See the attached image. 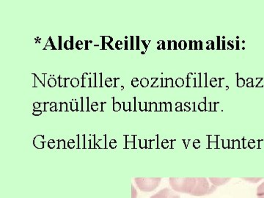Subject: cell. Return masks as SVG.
Instances as JSON below:
<instances>
[{
  "instance_id": "6da1fadb",
  "label": "cell",
  "mask_w": 264,
  "mask_h": 198,
  "mask_svg": "<svg viewBox=\"0 0 264 198\" xmlns=\"http://www.w3.org/2000/svg\"><path fill=\"white\" fill-rule=\"evenodd\" d=\"M170 185L176 192L191 194L196 186V178H170Z\"/></svg>"
},
{
  "instance_id": "7a4b0ae2",
  "label": "cell",
  "mask_w": 264,
  "mask_h": 198,
  "mask_svg": "<svg viewBox=\"0 0 264 198\" xmlns=\"http://www.w3.org/2000/svg\"><path fill=\"white\" fill-rule=\"evenodd\" d=\"M196 186L191 193L192 196H205L212 194L217 190V186L210 185L209 180L206 178H196Z\"/></svg>"
},
{
  "instance_id": "3957f363",
  "label": "cell",
  "mask_w": 264,
  "mask_h": 198,
  "mask_svg": "<svg viewBox=\"0 0 264 198\" xmlns=\"http://www.w3.org/2000/svg\"><path fill=\"white\" fill-rule=\"evenodd\" d=\"M139 190L144 192L154 191L160 184L161 178H136L134 179Z\"/></svg>"
},
{
  "instance_id": "277c9868",
  "label": "cell",
  "mask_w": 264,
  "mask_h": 198,
  "mask_svg": "<svg viewBox=\"0 0 264 198\" xmlns=\"http://www.w3.org/2000/svg\"><path fill=\"white\" fill-rule=\"evenodd\" d=\"M150 198H181V197L176 192L169 188H165L158 192Z\"/></svg>"
},
{
  "instance_id": "5b68a950",
  "label": "cell",
  "mask_w": 264,
  "mask_h": 198,
  "mask_svg": "<svg viewBox=\"0 0 264 198\" xmlns=\"http://www.w3.org/2000/svg\"><path fill=\"white\" fill-rule=\"evenodd\" d=\"M231 179L230 178H210L209 180L212 185L217 187L226 184L231 180Z\"/></svg>"
},
{
  "instance_id": "8992f818",
  "label": "cell",
  "mask_w": 264,
  "mask_h": 198,
  "mask_svg": "<svg viewBox=\"0 0 264 198\" xmlns=\"http://www.w3.org/2000/svg\"><path fill=\"white\" fill-rule=\"evenodd\" d=\"M258 198H264V182L257 188Z\"/></svg>"
},
{
  "instance_id": "52a82bcc",
  "label": "cell",
  "mask_w": 264,
  "mask_h": 198,
  "mask_svg": "<svg viewBox=\"0 0 264 198\" xmlns=\"http://www.w3.org/2000/svg\"><path fill=\"white\" fill-rule=\"evenodd\" d=\"M48 84L50 88L55 87L56 84H57V81L54 78H50L48 81Z\"/></svg>"
},
{
  "instance_id": "ba28073f",
  "label": "cell",
  "mask_w": 264,
  "mask_h": 198,
  "mask_svg": "<svg viewBox=\"0 0 264 198\" xmlns=\"http://www.w3.org/2000/svg\"><path fill=\"white\" fill-rule=\"evenodd\" d=\"M64 48L67 50H72L71 40H65V43H64Z\"/></svg>"
},
{
  "instance_id": "9c48e42d",
  "label": "cell",
  "mask_w": 264,
  "mask_h": 198,
  "mask_svg": "<svg viewBox=\"0 0 264 198\" xmlns=\"http://www.w3.org/2000/svg\"><path fill=\"white\" fill-rule=\"evenodd\" d=\"M245 80L243 78H237V86L239 88H242L245 86Z\"/></svg>"
},
{
  "instance_id": "30bf717a",
  "label": "cell",
  "mask_w": 264,
  "mask_h": 198,
  "mask_svg": "<svg viewBox=\"0 0 264 198\" xmlns=\"http://www.w3.org/2000/svg\"><path fill=\"white\" fill-rule=\"evenodd\" d=\"M179 46L181 50H186V48H187V43L185 40H181V42H179Z\"/></svg>"
},
{
  "instance_id": "8fae6325",
  "label": "cell",
  "mask_w": 264,
  "mask_h": 198,
  "mask_svg": "<svg viewBox=\"0 0 264 198\" xmlns=\"http://www.w3.org/2000/svg\"><path fill=\"white\" fill-rule=\"evenodd\" d=\"M113 103L114 111H119V110H120V108H121V105H120L119 102H115V98H113Z\"/></svg>"
},
{
  "instance_id": "7c38bea8",
  "label": "cell",
  "mask_w": 264,
  "mask_h": 198,
  "mask_svg": "<svg viewBox=\"0 0 264 198\" xmlns=\"http://www.w3.org/2000/svg\"><path fill=\"white\" fill-rule=\"evenodd\" d=\"M79 81L78 78H73L72 80H71V86H72L73 88L77 87V86H79Z\"/></svg>"
},
{
  "instance_id": "4fadbf2b",
  "label": "cell",
  "mask_w": 264,
  "mask_h": 198,
  "mask_svg": "<svg viewBox=\"0 0 264 198\" xmlns=\"http://www.w3.org/2000/svg\"><path fill=\"white\" fill-rule=\"evenodd\" d=\"M148 84H149V81H148V80L147 78H142L141 81H140V84H141V86L143 88L147 87V86H148Z\"/></svg>"
},
{
  "instance_id": "5bb4252c",
  "label": "cell",
  "mask_w": 264,
  "mask_h": 198,
  "mask_svg": "<svg viewBox=\"0 0 264 198\" xmlns=\"http://www.w3.org/2000/svg\"><path fill=\"white\" fill-rule=\"evenodd\" d=\"M184 80L182 78H178L176 81V84L177 87H182L184 86Z\"/></svg>"
},
{
  "instance_id": "9a60e30c",
  "label": "cell",
  "mask_w": 264,
  "mask_h": 198,
  "mask_svg": "<svg viewBox=\"0 0 264 198\" xmlns=\"http://www.w3.org/2000/svg\"><path fill=\"white\" fill-rule=\"evenodd\" d=\"M76 48L79 50H82V48H84L83 42H82V40H78L76 43Z\"/></svg>"
},
{
  "instance_id": "2e32d148",
  "label": "cell",
  "mask_w": 264,
  "mask_h": 198,
  "mask_svg": "<svg viewBox=\"0 0 264 198\" xmlns=\"http://www.w3.org/2000/svg\"><path fill=\"white\" fill-rule=\"evenodd\" d=\"M244 180H246V182H251V183H258V182H260L261 180H262V178H243Z\"/></svg>"
},
{
  "instance_id": "e0dca14e",
  "label": "cell",
  "mask_w": 264,
  "mask_h": 198,
  "mask_svg": "<svg viewBox=\"0 0 264 198\" xmlns=\"http://www.w3.org/2000/svg\"><path fill=\"white\" fill-rule=\"evenodd\" d=\"M123 42H122L121 40H118V42H116V44H115V48H116L117 50H121V48H123Z\"/></svg>"
},
{
  "instance_id": "ac0fdd59",
  "label": "cell",
  "mask_w": 264,
  "mask_h": 198,
  "mask_svg": "<svg viewBox=\"0 0 264 198\" xmlns=\"http://www.w3.org/2000/svg\"><path fill=\"white\" fill-rule=\"evenodd\" d=\"M206 108V99L205 100V102H201V103L199 104V105H198V108H199V110H201V111H204L205 110V108Z\"/></svg>"
},
{
  "instance_id": "d6986e66",
  "label": "cell",
  "mask_w": 264,
  "mask_h": 198,
  "mask_svg": "<svg viewBox=\"0 0 264 198\" xmlns=\"http://www.w3.org/2000/svg\"><path fill=\"white\" fill-rule=\"evenodd\" d=\"M112 82H113V80L112 78H107L105 81L106 86L108 88L112 87Z\"/></svg>"
},
{
  "instance_id": "ffe728a7",
  "label": "cell",
  "mask_w": 264,
  "mask_h": 198,
  "mask_svg": "<svg viewBox=\"0 0 264 198\" xmlns=\"http://www.w3.org/2000/svg\"><path fill=\"white\" fill-rule=\"evenodd\" d=\"M139 80L137 78H134L132 81V84L133 87L137 88L139 86Z\"/></svg>"
},
{
  "instance_id": "44dd1931",
  "label": "cell",
  "mask_w": 264,
  "mask_h": 198,
  "mask_svg": "<svg viewBox=\"0 0 264 198\" xmlns=\"http://www.w3.org/2000/svg\"><path fill=\"white\" fill-rule=\"evenodd\" d=\"M217 80L216 78H212L210 80V84L212 86V87H216L217 84Z\"/></svg>"
},
{
  "instance_id": "7402d4cb",
  "label": "cell",
  "mask_w": 264,
  "mask_h": 198,
  "mask_svg": "<svg viewBox=\"0 0 264 198\" xmlns=\"http://www.w3.org/2000/svg\"><path fill=\"white\" fill-rule=\"evenodd\" d=\"M98 106H98V103H97V102H93L91 105L92 110H93V111H97V110L98 109Z\"/></svg>"
},
{
  "instance_id": "603a6c76",
  "label": "cell",
  "mask_w": 264,
  "mask_h": 198,
  "mask_svg": "<svg viewBox=\"0 0 264 198\" xmlns=\"http://www.w3.org/2000/svg\"><path fill=\"white\" fill-rule=\"evenodd\" d=\"M132 198H137V192L136 188H134V186H132Z\"/></svg>"
},
{
  "instance_id": "cb8c5ba5",
  "label": "cell",
  "mask_w": 264,
  "mask_h": 198,
  "mask_svg": "<svg viewBox=\"0 0 264 198\" xmlns=\"http://www.w3.org/2000/svg\"><path fill=\"white\" fill-rule=\"evenodd\" d=\"M104 40H105L106 44H110L111 42H112V40H113V38L109 37V36H107V37H104Z\"/></svg>"
},
{
  "instance_id": "d4e9b609",
  "label": "cell",
  "mask_w": 264,
  "mask_h": 198,
  "mask_svg": "<svg viewBox=\"0 0 264 198\" xmlns=\"http://www.w3.org/2000/svg\"><path fill=\"white\" fill-rule=\"evenodd\" d=\"M209 42H210V45H209V46H208L207 48V50H211V48H212V50H215V44H214V42L213 40H209Z\"/></svg>"
},
{
  "instance_id": "484cf974",
  "label": "cell",
  "mask_w": 264,
  "mask_h": 198,
  "mask_svg": "<svg viewBox=\"0 0 264 198\" xmlns=\"http://www.w3.org/2000/svg\"><path fill=\"white\" fill-rule=\"evenodd\" d=\"M234 42H232V40H229V42H228V46L231 47V50H233V48H235V46H234Z\"/></svg>"
},
{
  "instance_id": "4316f807",
  "label": "cell",
  "mask_w": 264,
  "mask_h": 198,
  "mask_svg": "<svg viewBox=\"0 0 264 198\" xmlns=\"http://www.w3.org/2000/svg\"><path fill=\"white\" fill-rule=\"evenodd\" d=\"M40 114H42L41 110H35L33 112L34 116H40Z\"/></svg>"
},
{
  "instance_id": "83f0119b",
  "label": "cell",
  "mask_w": 264,
  "mask_h": 198,
  "mask_svg": "<svg viewBox=\"0 0 264 198\" xmlns=\"http://www.w3.org/2000/svg\"><path fill=\"white\" fill-rule=\"evenodd\" d=\"M40 104H41L38 103V102H35V103L33 104V106L35 109H37V108H40Z\"/></svg>"
},
{
  "instance_id": "f1b7e54d",
  "label": "cell",
  "mask_w": 264,
  "mask_h": 198,
  "mask_svg": "<svg viewBox=\"0 0 264 198\" xmlns=\"http://www.w3.org/2000/svg\"><path fill=\"white\" fill-rule=\"evenodd\" d=\"M220 37H217V48H218V50H220Z\"/></svg>"
},
{
  "instance_id": "f546056e",
  "label": "cell",
  "mask_w": 264,
  "mask_h": 198,
  "mask_svg": "<svg viewBox=\"0 0 264 198\" xmlns=\"http://www.w3.org/2000/svg\"><path fill=\"white\" fill-rule=\"evenodd\" d=\"M247 87L251 88L253 87V82H251L247 83Z\"/></svg>"
},
{
  "instance_id": "4dcf8cb0",
  "label": "cell",
  "mask_w": 264,
  "mask_h": 198,
  "mask_svg": "<svg viewBox=\"0 0 264 198\" xmlns=\"http://www.w3.org/2000/svg\"><path fill=\"white\" fill-rule=\"evenodd\" d=\"M61 39H62V37H61V36H60V37H59V50H61V42H62V40H61Z\"/></svg>"
},
{
  "instance_id": "1f68e13d",
  "label": "cell",
  "mask_w": 264,
  "mask_h": 198,
  "mask_svg": "<svg viewBox=\"0 0 264 198\" xmlns=\"http://www.w3.org/2000/svg\"><path fill=\"white\" fill-rule=\"evenodd\" d=\"M223 50H226V40H223Z\"/></svg>"
},
{
  "instance_id": "d6a6232c",
  "label": "cell",
  "mask_w": 264,
  "mask_h": 198,
  "mask_svg": "<svg viewBox=\"0 0 264 198\" xmlns=\"http://www.w3.org/2000/svg\"><path fill=\"white\" fill-rule=\"evenodd\" d=\"M198 43L200 44V46H199V48H200V50H203V47H202V42H201V40H199V42H198Z\"/></svg>"
},
{
  "instance_id": "836d02e7",
  "label": "cell",
  "mask_w": 264,
  "mask_h": 198,
  "mask_svg": "<svg viewBox=\"0 0 264 198\" xmlns=\"http://www.w3.org/2000/svg\"><path fill=\"white\" fill-rule=\"evenodd\" d=\"M57 106V104H56L55 102H51V108H53V106Z\"/></svg>"
},
{
  "instance_id": "e575fe53",
  "label": "cell",
  "mask_w": 264,
  "mask_h": 198,
  "mask_svg": "<svg viewBox=\"0 0 264 198\" xmlns=\"http://www.w3.org/2000/svg\"><path fill=\"white\" fill-rule=\"evenodd\" d=\"M51 111H57V106L51 108Z\"/></svg>"
},
{
  "instance_id": "d590c367",
  "label": "cell",
  "mask_w": 264,
  "mask_h": 198,
  "mask_svg": "<svg viewBox=\"0 0 264 198\" xmlns=\"http://www.w3.org/2000/svg\"><path fill=\"white\" fill-rule=\"evenodd\" d=\"M253 78H248V80H247V82L249 83L251 82H253Z\"/></svg>"
},
{
  "instance_id": "8d00e7d4",
  "label": "cell",
  "mask_w": 264,
  "mask_h": 198,
  "mask_svg": "<svg viewBox=\"0 0 264 198\" xmlns=\"http://www.w3.org/2000/svg\"><path fill=\"white\" fill-rule=\"evenodd\" d=\"M137 50H139V37H137Z\"/></svg>"
},
{
  "instance_id": "74e56055",
  "label": "cell",
  "mask_w": 264,
  "mask_h": 198,
  "mask_svg": "<svg viewBox=\"0 0 264 198\" xmlns=\"http://www.w3.org/2000/svg\"><path fill=\"white\" fill-rule=\"evenodd\" d=\"M133 38H133V37L131 38V39H132V44H131V45H132V46H131V48H132V50H133V48H133V46H134V45H133Z\"/></svg>"
},
{
  "instance_id": "f35d334b",
  "label": "cell",
  "mask_w": 264,
  "mask_h": 198,
  "mask_svg": "<svg viewBox=\"0 0 264 198\" xmlns=\"http://www.w3.org/2000/svg\"><path fill=\"white\" fill-rule=\"evenodd\" d=\"M193 43V42H191V40H190V50H192V44Z\"/></svg>"
}]
</instances>
